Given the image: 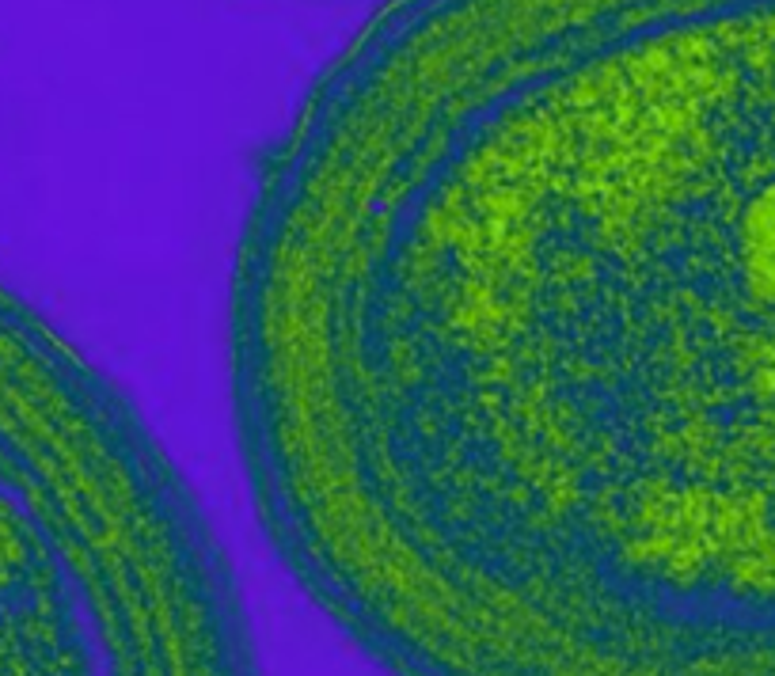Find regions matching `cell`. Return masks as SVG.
Instances as JSON below:
<instances>
[{
	"instance_id": "obj_1",
	"label": "cell",
	"mask_w": 775,
	"mask_h": 676,
	"mask_svg": "<svg viewBox=\"0 0 775 676\" xmlns=\"http://www.w3.org/2000/svg\"><path fill=\"white\" fill-rule=\"evenodd\" d=\"M460 335L551 547L665 676H775V0H555Z\"/></svg>"
}]
</instances>
